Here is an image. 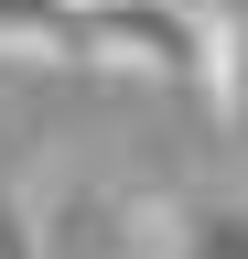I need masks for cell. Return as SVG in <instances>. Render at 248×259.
<instances>
[{"label": "cell", "mask_w": 248, "mask_h": 259, "mask_svg": "<svg viewBox=\"0 0 248 259\" xmlns=\"http://www.w3.org/2000/svg\"><path fill=\"white\" fill-rule=\"evenodd\" d=\"M76 65L205 87V0H76Z\"/></svg>", "instance_id": "1"}, {"label": "cell", "mask_w": 248, "mask_h": 259, "mask_svg": "<svg viewBox=\"0 0 248 259\" xmlns=\"http://www.w3.org/2000/svg\"><path fill=\"white\" fill-rule=\"evenodd\" d=\"M43 259H173V205L108 184H65L43 205Z\"/></svg>", "instance_id": "2"}, {"label": "cell", "mask_w": 248, "mask_h": 259, "mask_svg": "<svg viewBox=\"0 0 248 259\" xmlns=\"http://www.w3.org/2000/svg\"><path fill=\"white\" fill-rule=\"evenodd\" d=\"M205 97L248 141V0H205Z\"/></svg>", "instance_id": "3"}, {"label": "cell", "mask_w": 248, "mask_h": 259, "mask_svg": "<svg viewBox=\"0 0 248 259\" xmlns=\"http://www.w3.org/2000/svg\"><path fill=\"white\" fill-rule=\"evenodd\" d=\"M0 259H43V205L33 194H0Z\"/></svg>", "instance_id": "4"}]
</instances>
